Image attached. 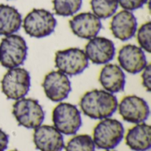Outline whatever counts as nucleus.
<instances>
[{"label": "nucleus", "instance_id": "nucleus-8", "mask_svg": "<svg viewBox=\"0 0 151 151\" xmlns=\"http://www.w3.org/2000/svg\"><path fill=\"white\" fill-rule=\"evenodd\" d=\"M88 61L84 50L79 48L58 50L55 54L57 69L67 76H75L82 73L88 68Z\"/></svg>", "mask_w": 151, "mask_h": 151}, {"label": "nucleus", "instance_id": "nucleus-24", "mask_svg": "<svg viewBox=\"0 0 151 151\" xmlns=\"http://www.w3.org/2000/svg\"><path fill=\"white\" fill-rule=\"evenodd\" d=\"M142 85L146 88L148 92L151 89V67L150 65H147L146 67L142 71Z\"/></svg>", "mask_w": 151, "mask_h": 151}, {"label": "nucleus", "instance_id": "nucleus-1", "mask_svg": "<svg viewBox=\"0 0 151 151\" xmlns=\"http://www.w3.org/2000/svg\"><path fill=\"white\" fill-rule=\"evenodd\" d=\"M118 104L117 97L104 89L88 91L80 101L81 111L92 119L111 118L118 110Z\"/></svg>", "mask_w": 151, "mask_h": 151}, {"label": "nucleus", "instance_id": "nucleus-23", "mask_svg": "<svg viewBox=\"0 0 151 151\" xmlns=\"http://www.w3.org/2000/svg\"><path fill=\"white\" fill-rule=\"evenodd\" d=\"M148 0H119V4L127 11H135L146 4Z\"/></svg>", "mask_w": 151, "mask_h": 151}, {"label": "nucleus", "instance_id": "nucleus-16", "mask_svg": "<svg viewBox=\"0 0 151 151\" xmlns=\"http://www.w3.org/2000/svg\"><path fill=\"white\" fill-rule=\"evenodd\" d=\"M99 82L104 90L116 94L125 88L126 75L122 68L115 64H105L99 75Z\"/></svg>", "mask_w": 151, "mask_h": 151}, {"label": "nucleus", "instance_id": "nucleus-6", "mask_svg": "<svg viewBox=\"0 0 151 151\" xmlns=\"http://www.w3.org/2000/svg\"><path fill=\"white\" fill-rule=\"evenodd\" d=\"M31 87V77L27 70L22 67L9 69L1 80L3 94L10 100L25 97Z\"/></svg>", "mask_w": 151, "mask_h": 151}, {"label": "nucleus", "instance_id": "nucleus-11", "mask_svg": "<svg viewBox=\"0 0 151 151\" xmlns=\"http://www.w3.org/2000/svg\"><path fill=\"white\" fill-rule=\"evenodd\" d=\"M87 58L93 64L105 65L114 58L116 48L114 42L102 36H96L89 40L84 50Z\"/></svg>", "mask_w": 151, "mask_h": 151}, {"label": "nucleus", "instance_id": "nucleus-26", "mask_svg": "<svg viewBox=\"0 0 151 151\" xmlns=\"http://www.w3.org/2000/svg\"><path fill=\"white\" fill-rule=\"evenodd\" d=\"M106 151H114V150H106Z\"/></svg>", "mask_w": 151, "mask_h": 151}, {"label": "nucleus", "instance_id": "nucleus-9", "mask_svg": "<svg viewBox=\"0 0 151 151\" xmlns=\"http://www.w3.org/2000/svg\"><path fill=\"white\" fill-rule=\"evenodd\" d=\"M42 87L47 98L55 103H60L66 99L72 91L68 76L58 70L48 73L43 79Z\"/></svg>", "mask_w": 151, "mask_h": 151}, {"label": "nucleus", "instance_id": "nucleus-5", "mask_svg": "<svg viewBox=\"0 0 151 151\" xmlns=\"http://www.w3.org/2000/svg\"><path fill=\"white\" fill-rule=\"evenodd\" d=\"M12 115L17 123L27 129H35L42 125L45 112L37 100L20 98L12 105Z\"/></svg>", "mask_w": 151, "mask_h": 151}, {"label": "nucleus", "instance_id": "nucleus-25", "mask_svg": "<svg viewBox=\"0 0 151 151\" xmlns=\"http://www.w3.org/2000/svg\"><path fill=\"white\" fill-rule=\"evenodd\" d=\"M9 143V136L8 134L0 129V151H5Z\"/></svg>", "mask_w": 151, "mask_h": 151}, {"label": "nucleus", "instance_id": "nucleus-12", "mask_svg": "<svg viewBox=\"0 0 151 151\" xmlns=\"http://www.w3.org/2000/svg\"><path fill=\"white\" fill-rule=\"evenodd\" d=\"M33 142L40 151H62L65 147L63 134L49 125H41L35 129Z\"/></svg>", "mask_w": 151, "mask_h": 151}, {"label": "nucleus", "instance_id": "nucleus-18", "mask_svg": "<svg viewBox=\"0 0 151 151\" xmlns=\"http://www.w3.org/2000/svg\"><path fill=\"white\" fill-rule=\"evenodd\" d=\"M22 25V17L13 6L0 4V35H9L19 30Z\"/></svg>", "mask_w": 151, "mask_h": 151}, {"label": "nucleus", "instance_id": "nucleus-10", "mask_svg": "<svg viewBox=\"0 0 151 151\" xmlns=\"http://www.w3.org/2000/svg\"><path fill=\"white\" fill-rule=\"evenodd\" d=\"M118 109L122 119L133 124L145 122L150 113L148 103L143 98L134 95L125 96L118 104Z\"/></svg>", "mask_w": 151, "mask_h": 151}, {"label": "nucleus", "instance_id": "nucleus-15", "mask_svg": "<svg viewBox=\"0 0 151 151\" xmlns=\"http://www.w3.org/2000/svg\"><path fill=\"white\" fill-rule=\"evenodd\" d=\"M138 22L134 14L127 10H122L112 16L110 28L117 39L127 41L134 36L137 32Z\"/></svg>", "mask_w": 151, "mask_h": 151}, {"label": "nucleus", "instance_id": "nucleus-2", "mask_svg": "<svg viewBox=\"0 0 151 151\" xmlns=\"http://www.w3.org/2000/svg\"><path fill=\"white\" fill-rule=\"evenodd\" d=\"M125 129L123 124L113 119H104L96 126L93 131V142L100 150L115 149L123 140Z\"/></svg>", "mask_w": 151, "mask_h": 151}, {"label": "nucleus", "instance_id": "nucleus-17", "mask_svg": "<svg viewBox=\"0 0 151 151\" xmlns=\"http://www.w3.org/2000/svg\"><path fill=\"white\" fill-rule=\"evenodd\" d=\"M126 144L134 151H148L151 148V127L146 123L136 124L128 130Z\"/></svg>", "mask_w": 151, "mask_h": 151}, {"label": "nucleus", "instance_id": "nucleus-20", "mask_svg": "<svg viewBox=\"0 0 151 151\" xmlns=\"http://www.w3.org/2000/svg\"><path fill=\"white\" fill-rule=\"evenodd\" d=\"M55 13L62 17H69L77 13L82 5V0H52Z\"/></svg>", "mask_w": 151, "mask_h": 151}, {"label": "nucleus", "instance_id": "nucleus-7", "mask_svg": "<svg viewBox=\"0 0 151 151\" xmlns=\"http://www.w3.org/2000/svg\"><path fill=\"white\" fill-rule=\"evenodd\" d=\"M53 127L62 134L73 135L82 125L81 114L77 106L69 103H60L52 111Z\"/></svg>", "mask_w": 151, "mask_h": 151}, {"label": "nucleus", "instance_id": "nucleus-27", "mask_svg": "<svg viewBox=\"0 0 151 151\" xmlns=\"http://www.w3.org/2000/svg\"><path fill=\"white\" fill-rule=\"evenodd\" d=\"M11 151H18V150H11Z\"/></svg>", "mask_w": 151, "mask_h": 151}, {"label": "nucleus", "instance_id": "nucleus-22", "mask_svg": "<svg viewBox=\"0 0 151 151\" xmlns=\"http://www.w3.org/2000/svg\"><path fill=\"white\" fill-rule=\"evenodd\" d=\"M151 22L148 21L141 26L137 32V41L140 44V47L147 51L151 52Z\"/></svg>", "mask_w": 151, "mask_h": 151}, {"label": "nucleus", "instance_id": "nucleus-13", "mask_svg": "<svg viewBox=\"0 0 151 151\" xmlns=\"http://www.w3.org/2000/svg\"><path fill=\"white\" fill-rule=\"evenodd\" d=\"M118 60L122 70L131 74L141 73L148 65L144 50L134 44L123 46L119 51Z\"/></svg>", "mask_w": 151, "mask_h": 151}, {"label": "nucleus", "instance_id": "nucleus-19", "mask_svg": "<svg viewBox=\"0 0 151 151\" xmlns=\"http://www.w3.org/2000/svg\"><path fill=\"white\" fill-rule=\"evenodd\" d=\"M90 5L93 13L99 19L112 17L119 7V0H91Z\"/></svg>", "mask_w": 151, "mask_h": 151}, {"label": "nucleus", "instance_id": "nucleus-14", "mask_svg": "<svg viewBox=\"0 0 151 151\" xmlns=\"http://www.w3.org/2000/svg\"><path fill=\"white\" fill-rule=\"evenodd\" d=\"M69 26L76 36L88 40L97 36L103 27L101 19L88 12L73 16L69 21Z\"/></svg>", "mask_w": 151, "mask_h": 151}, {"label": "nucleus", "instance_id": "nucleus-21", "mask_svg": "<svg viewBox=\"0 0 151 151\" xmlns=\"http://www.w3.org/2000/svg\"><path fill=\"white\" fill-rule=\"evenodd\" d=\"M65 151H96V146L91 136L79 134L73 136L66 144Z\"/></svg>", "mask_w": 151, "mask_h": 151}, {"label": "nucleus", "instance_id": "nucleus-4", "mask_svg": "<svg viewBox=\"0 0 151 151\" xmlns=\"http://www.w3.org/2000/svg\"><path fill=\"white\" fill-rule=\"evenodd\" d=\"M57 26V19L52 12L45 9L35 8L22 20V27L27 35L34 38L50 35Z\"/></svg>", "mask_w": 151, "mask_h": 151}, {"label": "nucleus", "instance_id": "nucleus-3", "mask_svg": "<svg viewBox=\"0 0 151 151\" xmlns=\"http://www.w3.org/2000/svg\"><path fill=\"white\" fill-rule=\"evenodd\" d=\"M27 56V45L19 35H9L0 42V64L11 69L22 65Z\"/></svg>", "mask_w": 151, "mask_h": 151}]
</instances>
